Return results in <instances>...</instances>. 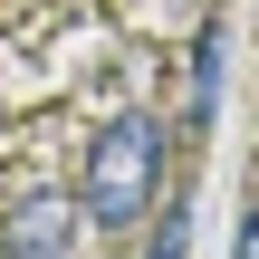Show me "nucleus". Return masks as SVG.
<instances>
[{
  "mask_svg": "<svg viewBox=\"0 0 259 259\" xmlns=\"http://www.w3.org/2000/svg\"><path fill=\"white\" fill-rule=\"evenodd\" d=\"M163 163H173L163 115H144V106L106 115V125H96V144H87V173H77L87 221H96V231H135V221L154 211V192H163Z\"/></svg>",
  "mask_w": 259,
  "mask_h": 259,
  "instance_id": "f257e3e1",
  "label": "nucleus"
},
{
  "mask_svg": "<svg viewBox=\"0 0 259 259\" xmlns=\"http://www.w3.org/2000/svg\"><path fill=\"white\" fill-rule=\"evenodd\" d=\"M77 221H87L77 192H19L0 211V259H77Z\"/></svg>",
  "mask_w": 259,
  "mask_h": 259,
  "instance_id": "f03ea898",
  "label": "nucleus"
},
{
  "mask_svg": "<svg viewBox=\"0 0 259 259\" xmlns=\"http://www.w3.org/2000/svg\"><path fill=\"white\" fill-rule=\"evenodd\" d=\"M221 58H231V29L202 19V38H192V77H183V115H192V125H211V106H221Z\"/></svg>",
  "mask_w": 259,
  "mask_h": 259,
  "instance_id": "7ed1b4c3",
  "label": "nucleus"
},
{
  "mask_svg": "<svg viewBox=\"0 0 259 259\" xmlns=\"http://www.w3.org/2000/svg\"><path fill=\"white\" fill-rule=\"evenodd\" d=\"M144 259H192V221H183V211H163V221H154V250Z\"/></svg>",
  "mask_w": 259,
  "mask_h": 259,
  "instance_id": "20e7f679",
  "label": "nucleus"
},
{
  "mask_svg": "<svg viewBox=\"0 0 259 259\" xmlns=\"http://www.w3.org/2000/svg\"><path fill=\"white\" fill-rule=\"evenodd\" d=\"M240 259H259V202H250V221H240Z\"/></svg>",
  "mask_w": 259,
  "mask_h": 259,
  "instance_id": "39448f33",
  "label": "nucleus"
}]
</instances>
